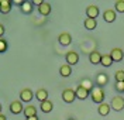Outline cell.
Instances as JSON below:
<instances>
[{
  "mask_svg": "<svg viewBox=\"0 0 124 120\" xmlns=\"http://www.w3.org/2000/svg\"><path fill=\"white\" fill-rule=\"evenodd\" d=\"M90 97H92V100L94 102V103L100 104V103H103V102H104L106 93H104L103 88H100V86H94V88H93V90L90 92Z\"/></svg>",
  "mask_w": 124,
  "mask_h": 120,
  "instance_id": "1",
  "label": "cell"
},
{
  "mask_svg": "<svg viewBox=\"0 0 124 120\" xmlns=\"http://www.w3.org/2000/svg\"><path fill=\"white\" fill-rule=\"evenodd\" d=\"M110 107L116 112H121L124 109V97L123 96H113L111 102H110Z\"/></svg>",
  "mask_w": 124,
  "mask_h": 120,
  "instance_id": "2",
  "label": "cell"
},
{
  "mask_svg": "<svg viewBox=\"0 0 124 120\" xmlns=\"http://www.w3.org/2000/svg\"><path fill=\"white\" fill-rule=\"evenodd\" d=\"M76 99V92L70 88H66L62 90V100L65 103H73Z\"/></svg>",
  "mask_w": 124,
  "mask_h": 120,
  "instance_id": "3",
  "label": "cell"
},
{
  "mask_svg": "<svg viewBox=\"0 0 124 120\" xmlns=\"http://www.w3.org/2000/svg\"><path fill=\"white\" fill-rule=\"evenodd\" d=\"M65 59H66V64L68 65H76L79 62V54L76 51H68V54L65 55Z\"/></svg>",
  "mask_w": 124,
  "mask_h": 120,
  "instance_id": "4",
  "label": "cell"
},
{
  "mask_svg": "<svg viewBox=\"0 0 124 120\" xmlns=\"http://www.w3.org/2000/svg\"><path fill=\"white\" fill-rule=\"evenodd\" d=\"M103 18H104L106 23H113V21H116V18H117L116 10H113V8L104 10V11H103Z\"/></svg>",
  "mask_w": 124,
  "mask_h": 120,
  "instance_id": "5",
  "label": "cell"
},
{
  "mask_svg": "<svg viewBox=\"0 0 124 120\" xmlns=\"http://www.w3.org/2000/svg\"><path fill=\"white\" fill-rule=\"evenodd\" d=\"M10 112L13 114H20V113L24 112V107H23V103L21 100H13L10 103Z\"/></svg>",
  "mask_w": 124,
  "mask_h": 120,
  "instance_id": "6",
  "label": "cell"
},
{
  "mask_svg": "<svg viewBox=\"0 0 124 120\" xmlns=\"http://www.w3.org/2000/svg\"><path fill=\"white\" fill-rule=\"evenodd\" d=\"M32 97H34V93H32V90L28 88H24L21 89V92H20V100L21 102H31L32 100Z\"/></svg>",
  "mask_w": 124,
  "mask_h": 120,
  "instance_id": "7",
  "label": "cell"
},
{
  "mask_svg": "<svg viewBox=\"0 0 124 120\" xmlns=\"http://www.w3.org/2000/svg\"><path fill=\"white\" fill-rule=\"evenodd\" d=\"M58 42L63 45V47H68L70 42H72V35H70L69 32H61L59 35H58Z\"/></svg>",
  "mask_w": 124,
  "mask_h": 120,
  "instance_id": "8",
  "label": "cell"
},
{
  "mask_svg": "<svg viewBox=\"0 0 124 120\" xmlns=\"http://www.w3.org/2000/svg\"><path fill=\"white\" fill-rule=\"evenodd\" d=\"M110 56H111V59L114 62H120V61H123V58H124V51L121 48H113L111 52H110Z\"/></svg>",
  "mask_w": 124,
  "mask_h": 120,
  "instance_id": "9",
  "label": "cell"
},
{
  "mask_svg": "<svg viewBox=\"0 0 124 120\" xmlns=\"http://www.w3.org/2000/svg\"><path fill=\"white\" fill-rule=\"evenodd\" d=\"M107 83H108L107 73H104V72H99L97 76H96V85L100 86V88H103V86H106Z\"/></svg>",
  "mask_w": 124,
  "mask_h": 120,
  "instance_id": "10",
  "label": "cell"
},
{
  "mask_svg": "<svg viewBox=\"0 0 124 120\" xmlns=\"http://www.w3.org/2000/svg\"><path fill=\"white\" fill-rule=\"evenodd\" d=\"M99 13H100V10L94 4H90V6L86 7V16H87V18H96L99 16Z\"/></svg>",
  "mask_w": 124,
  "mask_h": 120,
  "instance_id": "11",
  "label": "cell"
},
{
  "mask_svg": "<svg viewBox=\"0 0 124 120\" xmlns=\"http://www.w3.org/2000/svg\"><path fill=\"white\" fill-rule=\"evenodd\" d=\"M11 7H13V3L10 0H0V13L7 14L11 11Z\"/></svg>",
  "mask_w": 124,
  "mask_h": 120,
  "instance_id": "12",
  "label": "cell"
},
{
  "mask_svg": "<svg viewBox=\"0 0 124 120\" xmlns=\"http://www.w3.org/2000/svg\"><path fill=\"white\" fill-rule=\"evenodd\" d=\"M23 114L25 116V119H28V117H34V116H37V107L32 106V104H28V106L24 107Z\"/></svg>",
  "mask_w": 124,
  "mask_h": 120,
  "instance_id": "13",
  "label": "cell"
},
{
  "mask_svg": "<svg viewBox=\"0 0 124 120\" xmlns=\"http://www.w3.org/2000/svg\"><path fill=\"white\" fill-rule=\"evenodd\" d=\"M38 13L44 17L49 16V13H51V4H49L48 1H44V3L38 7Z\"/></svg>",
  "mask_w": 124,
  "mask_h": 120,
  "instance_id": "14",
  "label": "cell"
},
{
  "mask_svg": "<svg viewBox=\"0 0 124 120\" xmlns=\"http://www.w3.org/2000/svg\"><path fill=\"white\" fill-rule=\"evenodd\" d=\"M89 61H90L93 65L100 64L101 62V54L99 51H92V52L89 54Z\"/></svg>",
  "mask_w": 124,
  "mask_h": 120,
  "instance_id": "15",
  "label": "cell"
},
{
  "mask_svg": "<svg viewBox=\"0 0 124 120\" xmlns=\"http://www.w3.org/2000/svg\"><path fill=\"white\" fill-rule=\"evenodd\" d=\"M75 92H76V99H80V100H85L86 97L89 96V90H86L85 88H82V86H79L78 85V88L75 89Z\"/></svg>",
  "mask_w": 124,
  "mask_h": 120,
  "instance_id": "16",
  "label": "cell"
},
{
  "mask_svg": "<svg viewBox=\"0 0 124 120\" xmlns=\"http://www.w3.org/2000/svg\"><path fill=\"white\" fill-rule=\"evenodd\" d=\"M110 110H111V107H110V104L106 103V102L100 103L99 104V107H97V112H99L100 116H107L108 113H110Z\"/></svg>",
  "mask_w": 124,
  "mask_h": 120,
  "instance_id": "17",
  "label": "cell"
},
{
  "mask_svg": "<svg viewBox=\"0 0 124 120\" xmlns=\"http://www.w3.org/2000/svg\"><path fill=\"white\" fill-rule=\"evenodd\" d=\"M35 97L38 99L41 103H42V102H45V100H48V90L44 89V88L38 89V90L35 92Z\"/></svg>",
  "mask_w": 124,
  "mask_h": 120,
  "instance_id": "18",
  "label": "cell"
},
{
  "mask_svg": "<svg viewBox=\"0 0 124 120\" xmlns=\"http://www.w3.org/2000/svg\"><path fill=\"white\" fill-rule=\"evenodd\" d=\"M59 73H61V76H63V78L70 76V75H72V66L68 65V64L61 65V68H59Z\"/></svg>",
  "mask_w": 124,
  "mask_h": 120,
  "instance_id": "19",
  "label": "cell"
},
{
  "mask_svg": "<svg viewBox=\"0 0 124 120\" xmlns=\"http://www.w3.org/2000/svg\"><path fill=\"white\" fill-rule=\"evenodd\" d=\"M83 25H85L86 30L92 31V30H94L97 27V21H96V18H86L85 21H83Z\"/></svg>",
  "mask_w": 124,
  "mask_h": 120,
  "instance_id": "20",
  "label": "cell"
},
{
  "mask_svg": "<svg viewBox=\"0 0 124 120\" xmlns=\"http://www.w3.org/2000/svg\"><path fill=\"white\" fill-rule=\"evenodd\" d=\"M79 86L85 88L86 90H89V92H92L93 88H94V86H93V82H92L90 79H89V78H83V79L79 82Z\"/></svg>",
  "mask_w": 124,
  "mask_h": 120,
  "instance_id": "21",
  "label": "cell"
},
{
  "mask_svg": "<svg viewBox=\"0 0 124 120\" xmlns=\"http://www.w3.org/2000/svg\"><path fill=\"white\" fill-rule=\"evenodd\" d=\"M32 8H34L32 1H24L23 6L20 7V10L23 11V14H31V13H32Z\"/></svg>",
  "mask_w": 124,
  "mask_h": 120,
  "instance_id": "22",
  "label": "cell"
},
{
  "mask_svg": "<svg viewBox=\"0 0 124 120\" xmlns=\"http://www.w3.org/2000/svg\"><path fill=\"white\" fill-rule=\"evenodd\" d=\"M39 107H41V110H42L44 113H49V112H52V109H54V103L48 99V100H45V102H42Z\"/></svg>",
  "mask_w": 124,
  "mask_h": 120,
  "instance_id": "23",
  "label": "cell"
},
{
  "mask_svg": "<svg viewBox=\"0 0 124 120\" xmlns=\"http://www.w3.org/2000/svg\"><path fill=\"white\" fill-rule=\"evenodd\" d=\"M103 66H106V68H108V66H111V64H113V59H111V56H110V54H103L101 55V62H100Z\"/></svg>",
  "mask_w": 124,
  "mask_h": 120,
  "instance_id": "24",
  "label": "cell"
},
{
  "mask_svg": "<svg viewBox=\"0 0 124 120\" xmlns=\"http://www.w3.org/2000/svg\"><path fill=\"white\" fill-rule=\"evenodd\" d=\"M114 10H116V13H124V0H117L114 1Z\"/></svg>",
  "mask_w": 124,
  "mask_h": 120,
  "instance_id": "25",
  "label": "cell"
},
{
  "mask_svg": "<svg viewBox=\"0 0 124 120\" xmlns=\"http://www.w3.org/2000/svg\"><path fill=\"white\" fill-rule=\"evenodd\" d=\"M114 80L116 82H124V71L123 69L116 71V73H114Z\"/></svg>",
  "mask_w": 124,
  "mask_h": 120,
  "instance_id": "26",
  "label": "cell"
},
{
  "mask_svg": "<svg viewBox=\"0 0 124 120\" xmlns=\"http://www.w3.org/2000/svg\"><path fill=\"white\" fill-rule=\"evenodd\" d=\"M7 47H8L7 41H6V40H3V38H0V54L6 52V51H7Z\"/></svg>",
  "mask_w": 124,
  "mask_h": 120,
  "instance_id": "27",
  "label": "cell"
},
{
  "mask_svg": "<svg viewBox=\"0 0 124 120\" xmlns=\"http://www.w3.org/2000/svg\"><path fill=\"white\" fill-rule=\"evenodd\" d=\"M116 90L117 92H124V82H116Z\"/></svg>",
  "mask_w": 124,
  "mask_h": 120,
  "instance_id": "28",
  "label": "cell"
},
{
  "mask_svg": "<svg viewBox=\"0 0 124 120\" xmlns=\"http://www.w3.org/2000/svg\"><path fill=\"white\" fill-rule=\"evenodd\" d=\"M11 3H13L14 6H20V7H21V6H23V3H24V0H13Z\"/></svg>",
  "mask_w": 124,
  "mask_h": 120,
  "instance_id": "29",
  "label": "cell"
},
{
  "mask_svg": "<svg viewBox=\"0 0 124 120\" xmlns=\"http://www.w3.org/2000/svg\"><path fill=\"white\" fill-rule=\"evenodd\" d=\"M4 31H6V30H4V25H3V24H0V38L4 35Z\"/></svg>",
  "mask_w": 124,
  "mask_h": 120,
  "instance_id": "30",
  "label": "cell"
},
{
  "mask_svg": "<svg viewBox=\"0 0 124 120\" xmlns=\"http://www.w3.org/2000/svg\"><path fill=\"white\" fill-rule=\"evenodd\" d=\"M42 3H44L42 0H34V1H32V4H35V6H38V7L42 4Z\"/></svg>",
  "mask_w": 124,
  "mask_h": 120,
  "instance_id": "31",
  "label": "cell"
},
{
  "mask_svg": "<svg viewBox=\"0 0 124 120\" xmlns=\"http://www.w3.org/2000/svg\"><path fill=\"white\" fill-rule=\"evenodd\" d=\"M25 120H39V119H38V116H34V117H28V119H25Z\"/></svg>",
  "mask_w": 124,
  "mask_h": 120,
  "instance_id": "32",
  "label": "cell"
},
{
  "mask_svg": "<svg viewBox=\"0 0 124 120\" xmlns=\"http://www.w3.org/2000/svg\"><path fill=\"white\" fill-rule=\"evenodd\" d=\"M0 120H7V117H6V116L1 113V114H0Z\"/></svg>",
  "mask_w": 124,
  "mask_h": 120,
  "instance_id": "33",
  "label": "cell"
},
{
  "mask_svg": "<svg viewBox=\"0 0 124 120\" xmlns=\"http://www.w3.org/2000/svg\"><path fill=\"white\" fill-rule=\"evenodd\" d=\"M1 109H3V107H1V103H0V114H1Z\"/></svg>",
  "mask_w": 124,
  "mask_h": 120,
  "instance_id": "34",
  "label": "cell"
},
{
  "mask_svg": "<svg viewBox=\"0 0 124 120\" xmlns=\"http://www.w3.org/2000/svg\"><path fill=\"white\" fill-rule=\"evenodd\" d=\"M68 120H75V119H68Z\"/></svg>",
  "mask_w": 124,
  "mask_h": 120,
  "instance_id": "35",
  "label": "cell"
}]
</instances>
